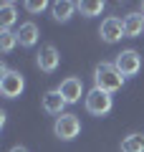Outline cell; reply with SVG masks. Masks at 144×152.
Segmentation results:
<instances>
[{"instance_id":"7","label":"cell","mask_w":144,"mask_h":152,"mask_svg":"<svg viewBox=\"0 0 144 152\" xmlns=\"http://www.w3.org/2000/svg\"><path fill=\"white\" fill-rule=\"evenodd\" d=\"M58 91H61V96H63L66 104H76L81 96H86L84 94V81H81L79 76H66L63 81H61Z\"/></svg>"},{"instance_id":"4","label":"cell","mask_w":144,"mask_h":152,"mask_svg":"<svg viewBox=\"0 0 144 152\" xmlns=\"http://www.w3.org/2000/svg\"><path fill=\"white\" fill-rule=\"evenodd\" d=\"M79 132H81V119L76 117V114H61V117H56L53 134L58 137V140L71 142V140L79 137Z\"/></svg>"},{"instance_id":"15","label":"cell","mask_w":144,"mask_h":152,"mask_svg":"<svg viewBox=\"0 0 144 152\" xmlns=\"http://www.w3.org/2000/svg\"><path fill=\"white\" fill-rule=\"evenodd\" d=\"M121 152H144V134H127L121 140Z\"/></svg>"},{"instance_id":"11","label":"cell","mask_w":144,"mask_h":152,"mask_svg":"<svg viewBox=\"0 0 144 152\" xmlns=\"http://www.w3.org/2000/svg\"><path fill=\"white\" fill-rule=\"evenodd\" d=\"M76 10H79V5L71 3V0H58V3L51 5V15H53V20H58V23L71 20V15H73Z\"/></svg>"},{"instance_id":"8","label":"cell","mask_w":144,"mask_h":152,"mask_svg":"<svg viewBox=\"0 0 144 152\" xmlns=\"http://www.w3.org/2000/svg\"><path fill=\"white\" fill-rule=\"evenodd\" d=\"M58 64H61L58 48H56L53 43H46V46L41 48V53H38V69L46 71V74H53V71L58 69Z\"/></svg>"},{"instance_id":"2","label":"cell","mask_w":144,"mask_h":152,"mask_svg":"<svg viewBox=\"0 0 144 152\" xmlns=\"http://www.w3.org/2000/svg\"><path fill=\"white\" fill-rule=\"evenodd\" d=\"M25 89V79H23L20 71L8 69L5 64L0 66V94L5 99H18Z\"/></svg>"},{"instance_id":"13","label":"cell","mask_w":144,"mask_h":152,"mask_svg":"<svg viewBox=\"0 0 144 152\" xmlns=\"http://www.w3.org/2000/svg\"><path fill=\"white\" fill-rule=\"evenodd\" d=\"M18 20L15 3H3L0 5V31H10V26Z\"/></svg>"},{"instance_id":"16","label":"cell","mask_w":144,"mask_h":152,"mask_svg":"<svg viewBox=\"0 0 144 152\" xmlns=\"http://www.w3.org/2000/svg\"><path fill=\"white\" fill-rule=\"evenodd\" d=\"M15 46H18V33H13V31H0V51H3V53H10Z\"/></svg>"},{"instance_id":"19","label":"cell","mask_w":144,"mask_h":152,"mask_svg":"<svg viewBox=\"0 0 144 152\" xmlns=\"http://www.w3.org/2000/svg\"><path fill=\"white\" fill-rule=\"evenodd\" d=\"M142 10H144V5H142Z\"/></svg>"},{"instance_id":"6","label":"cell","mask_w":144,"mask_h":152,"mask_svg":"<svg viewBox=\"0 0 144 152\" xmlns=\"http://www.w3.org/2000/svg\"><path fill=\"white\" fill-rule=\"evenodd\" d=\"M99 36H101L104 43H116V41L127 38L124 36V18H114V15L104 18L101 28H99Z\"/></svg>"},{"instance_id":"9","label":"cell","mask_w":144,"mask_h":152,"mask_svg":"<svg viewBox=\"0 0 144 152\" xmlns=\"http://www.w3.org/2000/svg\"><path fill=\"white\" fill-rule=\"evenodd\" d=\"M63 107H66V102H63V96H61L58 89H51V91L43 94V109H46L48 114H56V117H61V114H66Z\"/></svg>"},{"instance_id":"18","label":"cell","mask_w":144,"mask_h":152,"mask_svg":"<svg viewBox=\"0 0 144 152\" xmlns=\"http://www.w3.org/2000/svg\"><path fill=\"white\" fill-rule=\"evenodd\" d=\"M8 152H28V150H25V147H23V145H15V147H10V150H8Z\"/></svg>"},{"instance_id":"1","label":"cell","mask_w":144,"mask_h":152,"mask_svg":"<svg viewBox=\"0 0 144 152\" xmlns=\"http://www.w3.org/2000/svg\"><path fill=\"white\" fill-rule=\"evenodd\" d=\"M94 84H96V89H101V91H106V94H114V91H119V89L124 86V76L119 74V69L114 64L101 61V64L94 69Z\"/></svg>"},{"instance_id":"14","label":"cell","mask_w":144,"mask_h":152,"mask_svg":"<svg viewBox=\"0 0 144 152\" xmlns=\"http://www.w3.org/2000/svg\"><path fill=\"white\" fill-rule=\"evenodd\" d=\"M76 5H79V13L84 18L101 15V10H104V3H101V0H81V3H76Z\"/></svg>"},{"instance_id":"17","label":"cell","mask_w":144,"mask_h":152,"mask_svg":"<svg viewBox=\"0 0 144 152\" xmlns=\"http://www.w3.org/2000/svg\"><path fill=\"white\" fill-rule=\"evenodd\" d=\"M48 8L46 0H25V10L28 13H43Z\"/></svg>"},{"instance_id":"5","label":"cell","mask_w":144,"mask_h":152,"mask_svg":"<svg viewBox=\"0 0 144 152\" xmlns=\"http://www.w3.org/2000/svg\"><path fill=\"white\" fill-rule=\"evenodd\" d=\"M114 66L119 69V74H121L124 79L137 76L139 69H142V56H139L134 48H127V51H121V53L114 58Z\"/></svg>"},{"instance_id":"10","label":"cell","mask_w":144,"mask_h":152,"mask_svg":"<svg viewBox=\"0 0 144 152\" xmlns=\"http://www.w3.org/2000/svg\"><path fill=\"white\" fill-rule=\"evenodd\" d=\"M38 36H41V31H38V26H36L33 20L23 23V26L18 28V43L25 46V48H31V46L38 43Z\"/></svg>"},{"instance_id":"3","label":"cell","mask_w":144,"mask_h":152,"mask_svg":"<svg viewBox=\"0 0 144 152\" xmlns=\"http://www.w3.org/2000/svg\"><path fill=\"white\" fill-rule=\"evenodd\" d=\"M84 104H86V112L94 114V117H104V114H109V112H111V107H114L111 94L101 91V89H96V86L84 96Z\"/></svg>"},{"instance_id":"12","label":"cell","mask_w":144,"mask_h":152,"mask_svg":"<svg viewBox=\"0 0 144 152\" xmlns=\"http://www.w3.org/2000/svg\"><path fill=\"white\" fill-rule=\"evenodd\" d=\"M144 33V13H129L124 18V36L127 38H137Z\"/></svg>"}]
</instances>
